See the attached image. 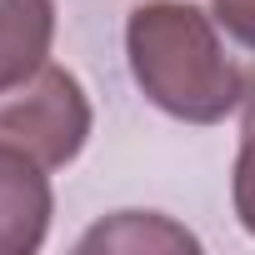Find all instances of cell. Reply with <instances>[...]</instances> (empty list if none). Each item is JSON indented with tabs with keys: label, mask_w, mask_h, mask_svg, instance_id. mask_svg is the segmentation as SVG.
Returning <instances> with one entry per match:
<instances>
[{
	"label": "cell",
	"mask_w": 255,
	"mask_h": 255,
	"mask_svg": "<svg viewBox=\"0 0 255 255\" xmlns=\"http://www.w3.org/2000/svg\"><path fill=\"white\" fill-rule=\"evenodd\" d=\"M55 40V0H0V90L35 75Z\"/></svg>",
	"instance_id": "4"
},
{
	"label": "cell",
	"mask_w": 255,
	"mask_h": 255,
	"mask_svg": "<svg viewBox=\"0 0 255 255\" xmlns=\"http://www.w3.org/2000/svg\"><path fill=\"white\" fill-rule=\"evenodd\" d=\"M240 150H235V180H230V195H235V215L240 225L255 235V90L245 95L240 105Z\"/></svg>",
	"instance_id": "6"
},
{
	"label": "cell",
	"mask_w": 255,
	"mask_h": 255,
	"mask_svg": "<svg viewBox=\"0 0 255 255\" xmlns=\"http://www.w3.org/2000/svg\"><path fill=\"white\" fill-rule=\"evenodd\" d=\"M200 240L185 230V225H175V220H165V215H140V210H120V215H110V220H100L85 240H80V250H195Z\"/></svg>",
	"instance_id": "5"
},
{
	"label": "cell",
	"mask_w": 255,
	"mask_h": 255,
	"mask_svg": "<svg viewBox=\"0 0 255 255\" xmlns=\"http://www.w3.org/2000/svg\"><path fill=\"white\" fill-rule=\"evenodd\" d=\"M125 55H130L135 85L165 115L190 125L225 120L255 90V70L225 45L220 20L185 0L140 5L125 25Z\"/></svg>",
	"instance_id": "1"
},
{
	"label": "cell",
	"mask_w": 255,
	"mask_h": 255,
	"mask_svg": "<svg viewBox=\"0 0 255 255\" xmlns=\"http://www.w3.org/2000/svg\"><path fill=\"white\" fill-rule=\"evenodd\" d=\"M50 210H55V195H50L45 165L0 140V255L40 250L50 230Z\"/></svg>",
	"instance_id": "3"
},
{
	"label": "cell",
	"mask_w": 255,
	"mask_h": 255,
	"mask_svg": "<svg viewBox=\"0 0 255 255\" xmlns=\"http://www.w3.org/2000/svg\"><path fill=\"white\" fill-rule=\"evenodd\" d=\"M210 15L220 20V30H225L235 45L255 50V0H215Z\"/></svg>",
	"instance_id": "7"
},
{
	"label": "cell",
	"mask_w": 255,
	"mask_h": 255,
	"mask_svg": "<svg viewBox=\"0 0 255 255\" xmlns=\"http://www.w3.org/2000/svg\"><path fill=\"white\" fill-rule=\"evenodd\" d=\"M0 140L25 150L45 170L70 165L90 140V100L65 65H40L20 85L0 90Z\"/></svg>",
	"instance_id": "2"
}]
</instances>
